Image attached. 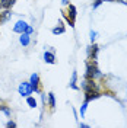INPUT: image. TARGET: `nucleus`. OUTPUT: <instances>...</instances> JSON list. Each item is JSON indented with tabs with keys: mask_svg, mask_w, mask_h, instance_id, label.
<instances>
[{
	"mask_svg": "<svg viewBox=\"0 0 127 128\" xmlns=\"http://www.w3.org/2000/svg\"><path fill=\"white\" fill-rule=\"evenodd\" d=\"M86 79H95V77H99L101 76V72L98 70V67H96L95 61L94 63H89L86 67Z\"/></svg>",
	"mask_w": 127,
	"mask_h": 128,
	"instance_id": "obj_1",
	"label": "nucleus"
},
{
	"mask_svg": "<svg viewBox=\"0 0 127 128\" xmlns=\"http://www.w3.org/2000/svg\"><path fill=\"white\" fill-rule=\"evenodd\" d=\"M64 16H66L67 22L70 24V26H75V18H76V8H75L73 4H69V15H67V13H64Z\"/></svg>",
	"mask_w": 127,
	"mask_h": 128,
	"instance_id": "obj_2",
	"label": "nucleus"
},
{
	"mask_svg": "<svg viewBox=\"0 0 127 128\" xmlns=\"http://www.w3.org/2000/svg\"><path fill=\"white\" fill-rule=\"evenodd\" d=\"M32 92H34V90H32L31 83H26V82L21 83V86H19V93L22 96H29Z\"/></svg>",
	"mask_w": 127,
	"mask_h": 128,
	"instance_id": "obj_3",
	"label": "nucleus"
},
{
	"mask_svg": "<svg viewBox=\"0 0 127 128\" xmlns=\"http://www.w3.org/2000/svg\"><path fill=\"white\" fill-rule=\"evenodd\" d=\"M99 96L101 95L96 89H86L85 90V100H88V102H91L92 99H98Z\"/></svg>",
	"mask_w": 127,
	"mask_h": 128,
	"instance_id": "obj_4",
	"label": "nucleus"
},
{
	"mask_svg": "<svg viewBox=\"0 0 127 128\" xmlns=\"http://www.w3.org/2000/svg\"><path fill=\"white\" fill-rule=\"evenodd\" d=\"M31 86H32V90H35V92H40V76L37 74V73H34L31 76Z\"/></svg>",
	"mask_w": 127,
	"mask_h": 128,
	"instance_id": "obj_5",
	"label": "nucleus"
},
{
	"mask_svg": "<svg viewBox=\"0 0 127 128\" xmlns=\"http://www.w3.org/2000/svg\"><path fill=\"white\" fill-rule=\"evenodd\" d=\"M26 28H28V24H26V22H24V20H19V22L13 26V32L24 34V32H26Z\"/></svg>",
	"mask_w": 127,
	"mask_h": 128,
	"instance_id": "obj_6",
	"label": "nucleus"
},
{
	"mask_svg": "<svg viewBox=\"0 0 127 128\" xmlns=\"http://www.w3.org/2000/svg\"><path fill=\"white\" fill-rule=\"evenodd\" d=\"M88 56H89V60H92V61L96 60V56H98V45H96V44H94V45L89 47V50H88Z\"/></svg>",
	"mask_w": 127,
	"mask_h": 128,
	"instance_id": "obj_7",
	"label": "nucleus"
},
{
	"mask_svg": "<svg viewBox=\"0 0 127 128\" xmlns=\"http://www.w3.org/2000/svg\"><path fill=\"white\" fill-rule=\"evenodd\" d=\"M19 41H21V44L24 45V47H28L29 45V42H31V38H29V34H21V36H19Z\"/></svg>",
	"mask_w": 127,
	"mask_h": 128,
	"instance_id": "obj_8",
	"label": "nucleus"
},
{
	"mask_svg": "<svg viewBox=\"0 0 127 128\" xmlns=\"http://www.w3.org/2000/svg\"><path fill=\"white\" fill-rule=\"evenodd\" d=\"M44 60H45V63H50V64L56 63V57H54L53 52H45L44 54Z\"/></svg>",
	"mask_w": 127,
	"mask_h": 128,
	"instance_id": "obj_9",
	"label": "nucleus"
},
{
	"mask_svg": "<svg viewBox=\"0 0 127 128\" xmlns=\"http://www.w3.org/2000/svg\"><path fill=\"white\" fill-rule=\"evenodd\" d=\"M15 2L16 0H0V4H2V8L9 9V8H12V6L15 4Z\"/></svg>",
	"mask_w": 127,
	"mask_h": 128,
	"instance_id": "obj_10",
	"label": "nucleus"
},
{
	"mask_svg": "<svg viewBox=\"0 0 127 128\" xmlns=\"http://www.w3.org/2000/svg\"><path fill=\"white\" fill-rule=\"evenodd\" d=\"M48 105L51 109L56 108V98H54V93H48Z\"/></svg>",
	"mask_w": 127,
	"mask_h": 128,
	"instance_id": "obj_11",
	"label": "nucleus"
},
{
	"mask_svg": "<svg viewBox=\"0 0 127 128\" xmlns=\"http://www.w3.org/2000/svg\"><path fill=\"white\" fill-rule=\"evenodd\" d=\"M76 79H78V73L73 72V74H72V80H70V88L78 89V86H76Z\"/></svg>",
	"mask_w": 127,
	"mask_h": 128,
	"instance_id": "obj_12",
	"label": "nucleus"
},
{
	"mask_svg": "<svg viewBox=\"0 0 127 128\" xmlns=\"http://www.w3.org/2000/svg\"><path fill=\"white\" fill-rule=\"evenodd\" d=\"M64 32V26H63V24H61V22H58V26H57V28H54V29H53V34H63Z\"/></svg>",
	"mask_w": 127,
	"mask_h": 128,
	"instance_id": "obj_13",
	"label": "nucleus"
},
{
	"mask_svg": "<svg viewBox=\"0 0 127 128\" xmlns=\"http://www.w3.org/2000/svg\"><path fill=\"white\" fill-rule=\"evenodd\" d=\"M26 102H28V105H29L31 108H35V106H37V100H35V98H31V96H28Z\"/></svg>",
	"mask_w": 127,
	"mask_h": 128,
	"instance_id": "obj_14",
	"label": "nucleus"
},
{
	"mask_svg": "<svg viewBox=\"0 0 127 128\" xmlns=\"http://www.w3.org/2000/svg\"><path fill=\"white\" fill-rule=\"evenodd\" d=\"M88 104H89V102H88V100H85V102H83V105H82V108H80V115H82V118L85 116V112H86Z\"/></svg>",
	"mask_w": 127,
	"mask_h": 128,
	"instance_id": "obj_15",
	"label": "nucleus"
},
{
	"mask_svg": "<svg viewBox=\"0 0 127 128\" xmlns=\"http://www.w3.org/2000/svg\"><path fill=\"white\" fill-rule=\"evenodd\" d=\"M102 2H104V0H95V2H94V4H92V8L96 9L99 4H101V3H102Z\"/></svg>",
	"mask_w": 127,
	"mask_h": 128,
	"instance_id": "obj_16",
	"label": "nucleus"
},
{
	"mask_svg": "<svg viewBox=\"0 0 127 128\" xmlns=\"http://www.w3.org/2000/svg\"><path fill=\"white\" fill-rule=\"evenodd\" d=\"M95 38H96V32L95 31H91V41L94 42V41H95Z\"/></svg>",
	"mask_w": 127,
	"mask_h": 128,
	"instance_id": "obj_17",
	"label": "nucleus"
},
{
	"mask_svg": "<svg viewBox=\"0 0 127 128\" xmlns=\"http://www.w3.org/2000/svg\"><path fill=\"white\" fill-rule=\"evenodd\" d=\"M8 127L9 128H13V127H16V124L13 122V121H9V122H8Z\"/></svg>",
	"mask_w": 127,
	"mask_h": 128,
	"instance_id": "obj_18",
	"label": "nucleus"
},
{
	"mask_svg": "<svg viewBox=\"0 0 127 128\" xmlns=\"http://www.w3.org/2000/svg\"><path fill=\"white\" fill-rule=\"evenodd\" d=\"M104 2H105V0H104ZM108 2H115V0H108Z\"/></svg>",
	"mask_w": 127,
	"mask_h": 128,
	"instance_id": "obj_19",
	"label": "nucleus"
},
{
	"mask_svg": "<svg viewBox=\"0 0 127 128\" xmlns=\"http://www.w3.org/2000/svg\"><path fill=\"white\" fill-rule=\"evenodd\" d=\"M0 111H2V105H0Z\"/></svg>",
	"mask_w": 127,
	"mask_h": 128,
	"instance_id": "obj_20",
	"label": "nucleus"
}]
</instances>
